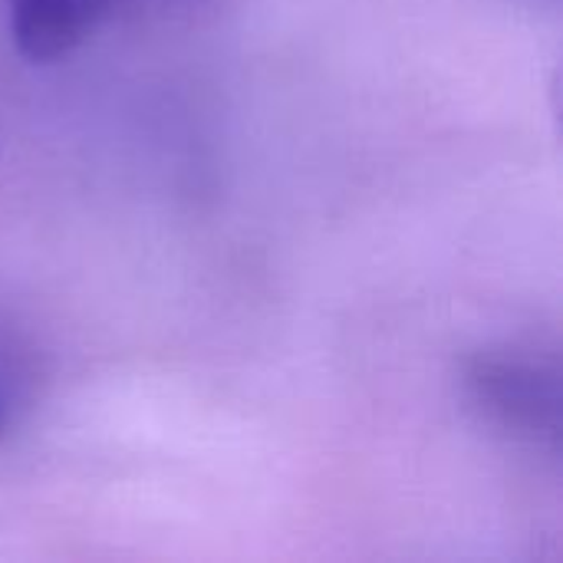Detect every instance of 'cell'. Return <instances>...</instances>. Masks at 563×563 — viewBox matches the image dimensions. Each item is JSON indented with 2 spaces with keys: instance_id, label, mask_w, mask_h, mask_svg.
I'll use <instances>...</instances> for the list:
<instances>
[{
  "instance_id": "6da1fadb",
  "label": "cell",
  "mask_w": 563,
  "mask_h": 563,
  "mask_svg": "<svg viewBox=\"0 0 563 563\" xmlns=\"http://www.w3.org/2000/svg\"><path fill=\"white\" fill-rule=\"evenodd\" d=\"M465 396L485 426L531 449L561 445V369L554 356L498 346L465 363Z\"/></svg>"
},
{
  "instance_id": "7a4b0ae2",
  "label": "cell",
  "mask_w": 563,
  "mask_h": 563,
  "mask_svg": "<svg viewBox=\"0 0 563 563\" xmlns=\"http://www.w3.org/2000/svg\"><path fill=\"white\" fill-rule=\"evenodd\" d=\"M129 3L139 0H3L13 46L30 63L69 56Z\"/></svg>"
},
{
  "instance_id": "3957f363",
  "label": "cell",
  "mask_w": 563,
  "mask_h": 563,
  "mask_svg": "<svg viewBox=\"0 0 563 563\" xmlns=\"http://www.w3.org/2000/svg\"><path fill=\"white\" fill-rule=\"evenodd\" d=\"M0 426H3V409H0Z\"/></svg>"
}]
</instances>
